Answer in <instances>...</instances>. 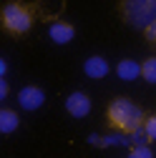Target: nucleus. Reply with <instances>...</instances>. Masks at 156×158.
<instances>
[{
  "label": "nucleus",
  "mask_w": 156,
  "mask_h": 158,
  "mask_svg": "<svg viewBox=\"0 0 156 158\" xmlns=\"http://www.w3.org/2000/svg\"><path fill=\"white\" fill-rule=\"evenodd\" d=\"M48 35H50V40H53V43L66 45V43H71L73 38H76V28H73L71 23H66V20H55V23H50Z\"/></svg>",
  "instance_id": "6"
},
{
  "label": "nucleus",
  "mask_w": 156,
  "mask_h": 158,
  "mask_svg": "<svg viewBox=\"0 0 156 158\" xmlns=\"http://www.w3.org/2000/svg\"><path fill=\"white\" fill-rule=\"evenodd\" d=\"M8 95V83H5V78H0V98H5Z\"/></svg>",
  "instance_id": "14"
},
{
  "label": "nucleus",
  "mask_w": 156,
  "mask_h": 158,
  "mask_svg": "<svg viewBox=\"0 0 156 158\" xmlns=\"http://www.w3.org/2000/svg\"><path fill=\"white\" fill-rule=\"evenodd\" d=\"M121 13L131 28L146 30L156 20V0H128V3H121Z\"/></svg>",
  "instance_id": "3"
},
{
  "label": "nucleus",
  "mask_w": 156,
  "mask_h": 158,
  "mask_svg": "<svg viewBox=\"0 0 156 158\" xmlns=\"http://www.w3.org/2000/svg\"><path fill=\"white\" fill-rule=\"evenodd\" d=\"M154 43H156V40H154Z\"/></svg>",
  "instance_id": "15"
},
{
  "label": "nucleus",
  "mask_w": 156,
  "mask_h": 158,
  "mask_svg": "<svg viewBox=\"0 0 156 158\" xmlns=\"http://www.w3.org/2000/svg\"><path fill=\"white\" fill-rule=\"evenodd\" d=\"M144 35H146V40H151V43L156 40V20H154V23H151V25L144 30Z\"/></svg>",
  "instance_id": "13"
},
{
  "label": "nucleus",
  "mask_w": 156,
  "mask_h": 158,
  "mask_svg": "<svg viewBox=\"0 0 156 158\" xmlns=\"http://www.w3.org/2000/svg\"><path fill=\"white\" fill-rule=\"evenodd\" d=\"M66 110H68V115H73V118H86V115L91 113V98H88V93H83V90L71 93V95L66 98Z\"/></svg>",
  "instance_id": "5"
},
{
  "label": "nucleus",
  "mask_w": 156,
  "mask_h": 158,
  "mask_svg": "<svg viewBox=\"0 0 156 158\" xmlns=\"http://www.w3.org/2000/svg\"><path fill=\"white\" fill-rule=\"evenodd\" d=\"M108 70H111V65H108V60L103 55H91V58H86V63H83V73L88 75V78H106L108 75Z\"/></svg>",
  "instance_id": "7"
},
{
  "label": "nucleus",
  "mask_w": 156,
  "mask_h": 158,
  "mask_svg": "<svg viewBox=\"0 0 156 158\" xmlns=\"http://www.w3.org/2000/svg\"><path fill=\"white\" fill-rule=\"evenodd\" d=\"M144 131L149 135V141H156V113L146 115V121H144Z\"/></svg>",
  "instance_id": "11"
},
{
  "label": "nucleus",
  "mask_w": 156,
  "mask_h": 158,
  "mask_svg": "<svg viewBox=\"0 0 156 158\" xmlns=\"http://www.w3.org/2000/svg\"><path fill=\"white\" fill-rule=\"evenodd\" d=\"M128 158H154V153H151L149 146H136V148H131Z\"/></svg>",
  "instance_id": "12"
},
{
  "label": "nucleus",
  "mask_w": 156,
  "mask_h": 158,
  "mask_svg": "<svg viewBox=\"0 0 156 158\" xmlns=\"http://www.w3.org/2000/svg\"><path fill=\"white\" fill-rule=\"evenodd\" d=\"M141 78L146 83L156 85V55H149L146 60L141 63Z\"/></svg>",
  "instance_id": "10"
},
{
  "label": "nucleus",
  "mask_w": 156,
  "mask_h": 158,
  "mask_svg": "<svg viewBox=\"0 0 156 158\" xmlns=\"http://www.w3.org/2000/svg\"><path fill=\"white\" fill-rule=\"evenodd\" d=\"M0 23H3L5 33H10V35H25L33 30V23H35V5L5 3L3 13H0Z\"/></svg>",
  "instance_id": "2"
},
{
  "label": "nucleus",
  "mask_w": 156,
  "mask_h": 158,
  "mask_svg": "<svg viewBox=\"0 0 156 158\" xmlns=\"http://www.w3.org/2000/svg\"><path fill=\"white\" fill-rule=\"evenodd\" d=\"M18 103H20L23 110H38L46 103V93L38 85H25V88L18 90Z\"/></svg>",
  "instance_id": "4"
},
{
  "label": "nucleus",
  "mask_w": 156,
  "mask_h": 158,
  "mask_svg": "<svg viewBox=\"0 0 156 158\" xmlns=\"http://www.w3.org/2000/svg\"><path fill=\"white\" fill-rule=\"evenodd\" d=\"M18 126H20V115H18L15 110H10V108H3V110H0V133H3V135L15 133Z\"/></svg>",
  "instance_id": "9"
},
{
  "label": "nucleus",
  "mask_w": 156,
  "mask_h": 158,
  "mask_svg": "<svg viewBox=\"0 0 156 158\" xmlns=\"http://www.w3.org/2000/svg\"><path fill=\"white\" fill-rule=\"evenodd\" d=\"M146 121V113L141 106H136L131 98H113L106 108V123L113 131H121V133H133L144 128Z\"/></svg>",
  "instance_id": "1"
},
{
  "label": "nucleus",
  "mask_w": 156,
  "mask_h": 158,
  "mask_svg": "<svg viewBox=\"0 0 156 158\" xmlns=\"http://www.w3.org/2000/svg\"><path fill=\"white\" fill-rule=\"evenodd\" d=\"M116 75L121 78V81H136V78H141V63H136L133 58H124V60L116 65Z\"/></svg>",
  "instance_id": "8"
}]
</instances>
